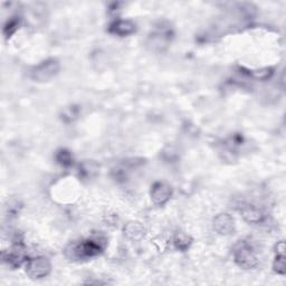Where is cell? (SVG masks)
Segmentation results:
<instances>
[{
  "mask_svg": "<svg viewBox=\"0 0 286 286\" xmlns=\"http://www.w3.org/2000/svg\"><path fill=\"white\" fill-rule=\"evenodd\" d=\"M58 72L59 63L56 59L51 58L35 66L31 72V77L35 82H47L56 76Z\"/></svg>",
  "mask_w": 286,
  "mask_h": 286,
  "instance_id": "cell-3",
  "label": "cell"
},
{
  "mask_svg": "<svg viewBox=\"0 0 286 286\" xmlns=\"http://www.w3.org/2000/svg\"><path fill=\"white\" fill-rule=\"evenodd\" d=\"M18 23H19V21H18L17 19H10L7 23L5 25V28H4V34L7 36H10L13 35L16 31H17V27H18Z\"/></svg>",
  "mask_w": 286,
  "mask_h": 286,
  "instance_id": "cell-12",
  "label": "cell"
},
{
  "mask_svg": "<svg viewBox=\"0 0 286 286\" xmlns=\"http://www.w3.org/2000/svg\"><path fill=\"white\" fill-rule=\"evenodd\" d=\"M274 271L277 274L284 275L285 274V255L284 254H277L275 261H274Z\"/></svg>",
  "mask_w": 286,
  "mask_h": 286,
  "instance_id": "cell-11",
  "label": "cell"
},
{
  "mask_svg": "<svg viewBox=\"0 0 286 286\" xmlns=\"http://www.w3.org/2000/svg\"><path fill=\"white\" fill-rule=\"evenodd\" d=\"M242 214L246 222L253 223V224L260 223L264 218L263 212H261L259 209H257V208L252 207V206H247L245 208H243Z\"/></svg>",
  "mask_w": 286,
  "mask_h": 286,
  "instance_id": "cell-8",
  "label": "cell"
},
{
  "mask_svg": "<svg viewBox=\"0 0 286 286\" xmlns=\"http://www.w3.org/2000/svg\"><path fill=\"white\" fill-rule=\"evenodd\" d=\"M109 32L111 34H114L117 36H121V37H124V36L131 35L135 32V25H134V22L130 21V20L118 19L111 23Z\"/></svg>",
  "mask_w": 286,
  "mask_h": 286,
  "instance_id": "cell-6",
  "label": "cell"
},
{
  "mask_svg": "<svg viewBox=\"0 0 286 286\" xmlns=\"http://www.w3.org/2000/svg\"><path fill=\"white\" fill-rule=\"evenodd\" d=\"M172 194L171 187L164 182H156L151 187V199L156 205L162 206L170 199Z\"/></svg>",
  "mask_w": 286,
  "mask_h": 286,
  "instance_id": "cell-5",
  "label": "cell"
},
{
  "mask_svg": "<svg viewBox=\"0 0 286 286\" xmlns=\"http://www.w3.org/2000/svg\"><path fill=\"white\" fill-rule=\"evenodd\" d=\"M52 265L50 260L45 257H36L27 260L26 263V273L27 275L34 278L39 279L46 277L51 273Z\"/></svg>",
  "mask_w": 286,
  "mask_h": 286,
  "instance_id": "cell-4",
  "label": "cell"
},
{
  "mask_svg": "<svg viewBox=\"0 0 286 286\" xmlns=\"http://www.w3.org/2000/svg\"><path fill=\"white\" fill-rule=\"evenodd\" d=\"M124 230H125V232H127L128 235H130V234L136 235V234H138V232H142V227H141V226H139V225H136V228H133L132 230H131L130 228H127V229H124Z\"/></svg>",
  "mask_w": 286,
  "mask_h": 286,
  "instance_id": "cell-13",
  "label": "cell"
},
{
  "mask_svg": "<svg viewBox=\"0 0 286 286\" xmlns=\"http://www.w3.org/2000/svg\"><path fill=\"white\" fill-rule=\"evenodd\" d=\"M190 244H192V240H190V237L184 235V234H179L177 235V237L175 238V246L177 249L179 250H186L189 248Z\"/></svg>",
  "mask_w": 286,
  "mask_h": 286,
  "instance_id": "cell-10",
  "label": "cell"
},
{
  "mask_svg": "<svg viewBox=\"0 0 286 286\" xmlns=\"http://www.w3.org/2000/svg\"><path fill=\"white\" fill-rule=\"evenodd\" d=\"M56 160L57 162L63 166H69L72 165V163H73V157H72V153L68 150H66V149H61V150L57 151Z\"/></svg>",
  "mask_w": 286,
  "mask_h": 286,
  "instance_id": "cell-9",
  "label": "cell"
},
{
  "mask_svg": "<svg viewBox=\"0 0 286 286\" xmlns=\"http://www.w3.org/2000/svg\"><path fill=\"white\" fill-rule=\"evenodd\" d=\"M234 258L236 263L243 268H253L258 263L253 247L246 241H241L234 248Z\"/></svg>",
  "mask_w": 286,
  "mask_h": 286,
  "instance_id": "cell-2",
  "label": "cell"
},
{
  "mask_svg": "<svg viewBox=\"0 0 286 286\" xmlns=\"http://www.w3.org/2000/svg\"><path fill=\"white\" fill-rule=\"evenodd\" d=\"M214 229H216L219 234L227 235L230 234L231 230L234 229V219H232L229 214L224 213L219 214L216 218H214L213 222Z\"/></svg>",
  "mask_w": 286,
  "mask_h": 286,
  "instance_id": "cell-7",
  "label": "cell"
},
{
  "mask_svg": "<svg viewBox=\"0 0 286 286\" xmlns=\"http://www.w3.org/2000/svg\"><path fill=\"white\" fill-rule=\"evenodd\" d=\"M102 250L103 246L98 240H87L70 245L66 249V255L72 259H86L98 256Z\"/></svg>",
  "mask_w": 286,
  "mask_h": 286,
  "instance_id": "cell-1",
  "label": "cell"
}]
</instances>
